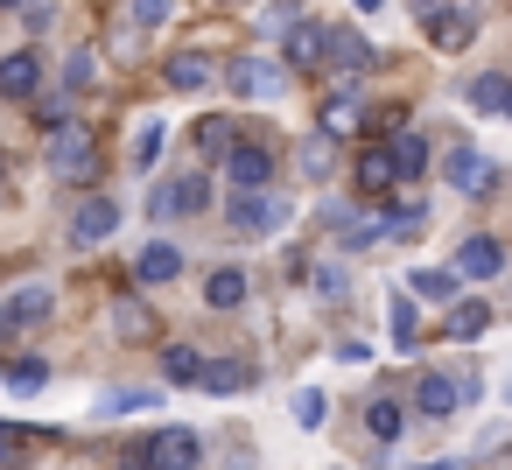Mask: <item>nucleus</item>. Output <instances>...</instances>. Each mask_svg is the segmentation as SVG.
<instances>
[{
  "instance_id": "1",
  "label": "nucleus",
  "mask_w": 512,
  "mask_h": 470,
  "mask_svg": "<svg viewBox=\"0 0 512 470\" xmlns=\"http://www.w3.org/2000/svg\"><path fill=\"white\" fill-rule=\"evenodd\" d=\"M50 169H57V183H71V190H92V183H99V141H92L85 120H64V127L50 134Z\"/></svg>"
},
{
  "instance_id": "2",
  "label": "nucleus",
  "mask_w": 512,
  "mask_h": 470,
  "mask_svg": "<svg viewBox=\"0 0 512 470\" xmlns=\"http://www.w3.org/2000/svg\"><path fill=\"white\" fill-rule=\"evenodd\" d=\"M225 218H232V232L267 239V232H281V225L295 218V197H288V190H253V197H232Z\"/></svg>"
},
{
  "instance_id": "3",
  "label": "nucleus",
  "mask_w": 512,
  "mask_h": 470,
  "mask_svg": "<svg viewBox=\"0 0 512 470\" xmlns=\"http://www.w3.org/2000/svg\"><path fill=\"white\" fill-rule=\"evenodd\" d=\"M225 85H232V99H281L288 92V64H274V57H253V50H239L232 64H225Z\"/></svg>"
},
{
  "instance_id": "4",
  "label": "nucleus",
  "mask_w": 512,
  "mask_h": 470,
  "mask_svg": "<svg viewBox=\"0 0 512 470\" xmlns=\"http://www.w3.org/2000/svg\"><path fill=\"white\" fill-rule=\"evenodd\" d=\"M225 183H232V197L267 190V183H274V148H267V141H239V148L225 155Z\"/></svg>"
},
{
  "instance_id": "5",
  "label": "nucleus",
  "mask_w": 512,
  "mask_h": 470,
  "mask_svg": "<svg viewBox=\"0 0 512 470\" xmlns=\"http://www.w3.org/2000/svg\"><path fill=\"white\" fill-rule=\"evenodd\" d=\"M442 176H449V190H456V197H491V190H498V169H491L470 141H456V148L442 155Z\"/></svg>"
},
{
  "instance_id": "6",
  "label": "nucleus",
  "mask_w": 512,
  "mask_h": 470,
  "mask_svg": "<svg viewBox=\"0 0 512 470\" xmlns=\"http://www.w3.org/2000/svg\"><path fill=\"white\" fill-rule=\"evenodd\" d=\"M225 78V57L218 50H176L169 64H162V85L169 92H204V85H218Z\"/></svg>"
},
{
  "instance_id": "7",
  "label": "nucleus",
  "mask_w": 512,
  "mask_h": 470,
  "mask_svg": "<svg viewBox=\"0 0 512 470\" xmlns=\"http://www.w3.org/2000/svg\"><path fill=\"white\" fill-rule=\"evenodd\" d=\"M498 274H505V246L491 232H470L456 246V281H498Z\"/></svg>"
},
{
  "instance_id": "8",
  "label": "nucleus",
  "mask_w": 512,
  "mask_h": 470,
  "mask_svg": "<svg viewBox=\"0 0 512 470\" xmlns=\"http://www.w3.org/2000/svg\"><path fill=\"white\" fill-rule=\"evenodd\" d=\"M204 463V442L190 435V428H162V435H148V470H197Z\"/></svg>"
},
{
  "instance_id": "9",
  "label": "nucleus",
  "mask_w": 512,
  "mask_h": 470,
  "mask_svg": "<svg viewBox=\"0 0 512 470\" xmlns=\"http://www.w3.org/2000/svg\"><path fill=\"white\" fill-rule=\"evenodd\" d=\"M43 92V57L36 50H15V57H0V99H15V106H36Z\"/></svg>"
},
{
  "instance_id": "10",
  "label": "nucleus",
  "mask_w": 512,
  "mask_h": 470,
  "mask_svg": "<svg viewBox=\"0 0 512 470\" xmlns=\"http://www.w3.org/2000/svg\"><path fill=\"white\" fill-rule=\"evenodd\" d=\"M120 232V204L113 197H85L78 211H71V246H99V239H113Z\"/></svg>"
},
{
  "instance_id": "11",
  "label": "nucleus",
  "mask_w": 512,
  "mask_h": 470,
  "mask_svg": "<svg viewBox=\"0 0 512 470\" xmlns=\"http://www.w3.org/2000/svg\"><path fill=\"white\" fill-rule=\"evenodd\" d=\"M50 316H57V295H50V288H22V295L0 302V337H8V330H29V323H50Z\"/></svg>"
},
{
  "instance_id": "12",
  "label": "nucleus",
  "mask_w": 512,
  "mask_h": 470,
  "mask_svg": "<svg viewBox=\"0 0 512 470\" xmlns=\"http://www.w3.org/2000/svg\"><path fill=\"white\" fill-rule=\"evenodd\" d=\"M197 211H211V183H204V176H176V183L155 197V218H197Z\"/></svg>"
},
{
  "instance_id": "13",
  "label": "nucleus",
  "mask_w": 512,
  "mask_h": 470,
  "mask_svg": "<svg viewBox=\"0 0 512 470\" xmlns=\"http://www.w3.org/2000/svg\"><path fill=\"white\" fill-rule=\"evenodd\" d=\"M456 400H463V386H456L449 372H421V379H414V414L449 421V414H456Z\"/></svg>"
},
{
  "instance_id": "14",
  "label": "nucleus",
  "mask_w": 512,
  "mask_h": 470,
  "mask_svg": "<svg viewBox=\"0 0 512 470\" xmlns=\"http://www.w3.org/2000/svg\"><path fill=\"white\" fill-rule=\"evenodd\" d=\"M351 183H358L365 197H386V190H400V169H393V148H365V155L351 162Z\"/></svg>"
},
{
  "instance_id": "15",
  "label": "nucleus",
  "mask_w": 512,
  "mask_h": 470,
  "mask_svg": "<svg viewBox=\"0 0 512 470\" xmlns=\"http://www.w3.org/2000/svg\"><path fill=\"white\" fill-rule=\"evenodd\" d=\"M106 330H113L120 344H148V337H155V309L134 302V295H120V302L106 309Z\"/></svg>"
},
{
  "instance_id": "16",
  "label": "nucleus",
  "mask_w": 512,
  "mask_h": 470,
  "mask_svg": "<svg viewBox=\"0 0 512 470\" xmlns=\"http://www.w3.org/2000/svg\"><path fill=\"white\" fill-rule=\"evenodd\" d=\"M330 57V29L323 22H295L288 29V71H316Z\"/></svg>"
},
{
  "instance_id": "17",
  "label": "nucleus",
  "mask_w": 512,
  "mask_h": 470,
  "mask_svg": "<svg viewBox=\"0 0 512 470\" xmlns=\"http://www.w3.org/2000/svg\"><path fill=\"white\" fill-rule=\"evenodd\" d=\"M176 274H183V246H169V239L141 246V260H134V281H141V288H162V281H176Z\"/></svg>"
},
{
  "instance_id": "18",
  "label": "nucleus",
  "mask_w": 512,
  "mask_h": 470,
  "mask_svg": "<svg viewBox=\"0 0 512 470\" xmlns=\"http://www.w3.org/2000/svg\"><path fill=\"white\" fill-rule=\"evenodd\" d=\"M204 365H211V358H204L197 344H162V379H169V386H204Z\"/></svg>"
},
{
  "instance_id": "19",
  "label": "nucleus",
  "mask_w": 512,
  "mask_h": 470,
  "mask_svg": "<svg viewBox=\"0 0 512 470\" xmlns=\"http://www.w3.org/2000/svg\"><path fill=\"white\" fill-rule=\"evenodd\" d=\"M491 330V302H456L449 309V344H477Z\"/></svg>"
},
{
  "instance_id": "20",
  "label": "nucleus",
  "mask_w": 512,
  "mask_h": 470,
  "mask_svg": "<svg viewBox=\"0 0 512 470\" xmlns=\"http://www.w3.org/2000/svg\"><path fill=\"white\" fill-rule=\"evenodd\" d=\"M330 64H337V71H365V64H372V43H365L358 29H330Z\"/></svg>"
},
{
  "instance_id": "21",
  "label": "nucleus",
  "mask_w": 512,
  "mask_h": 470,
  "mask_svg": "<svg viewBox=\"0 0 512 470\" xmlns=\"http://www.w3.org/2000/svg\"><path fill=\"white\" fill-rule=\"evenodd\" d=\"M435 50H470L477 43V15H435Z\"/></svg>"
},
{
  "instance_id": "22",
  "label": "nucleus",
  "mask_w": 512,
  "mask_h": 470,
  "mask_svg": "<svg viewBox=\"0 0 512 470\" xmlns=\"http://www.w3.org/2000/svg\"><path fill=\"white\" fill-rule=\"evenodd\" d=\"M239 134H246V127H232L225 113L197 120V148H204V155H232V148H239Z\"/></svg>"
},
{
  "instance_id": "23",
  "label": "nucleus",
  "mask_w": 512,
  "mask_h": 470,
  "mask_svg": "<svg viewBox=\"0 0 512 470\" xmlns=\"http://www.w3.org/2000/svg\"><path fill=\"white\" fill-rule=\"evenodd\" d=\"M204 302H211V309H239V302H246V274H239V267H218V274L204 281Z\"/></svg>"
},
{
  "instance_id": "24",
  "label": "nucleus",
  "mask_w": 512,
  "mask_h": 470,
  "mask_svg": "<svg viewBox=\"0 0 512 470\" xmlns=\"http://www.w3.org/2000/svg\"><path fill=\"white\" fill-rule=\"evenodd\" d=\"M365 428H372V435H379V442H393V435H400V428H407V407H400V400H393V393H379V400H372V407H365Z\"/></svg>"
},
{
  "instance_id": "25",
  "label": "nucleus",
  "mask_w": 512,
  "mask_h": 470,
  "mask_svg": "<svg viewBox=\"0 0 512 470\" xmlns=\"http://www.w3.org/2000/svg\"><path fill=\"white\" fill-rule=\"evenodd\" d=\"M393 169H400V183H414L428 169V141L421 134H393Z\"/></svg>"
},
{
  "instance_id": "26",
  "label": "nucleus",
  "mask_w": 512,
  "mask_h": 470,
  "mask_svg": "<svg viewBox=\"0 0 512 470\" xmlns=\"http://www.w3.org/2000/svg\"><path fill=\"white\" fill-rule=\"evenodd\" d=\"M386 330H393V344H400V351H407V344H414V337H421V309H414V302H407V295H393V309H386Z\"/></svg>"
},
{
  "instance_id": "27",
  "label": "nucleus",
  "mask_w": 512,
  "mask_h": 470,
  "mask_svg": "<svg viewBox=\"0 0 512 470\" xmlns=\"http://www.w3.org/2000/svg\"><path fill=\"white\" fill-rule=\"evenodd\" d=\"M253 386V372L246 365H225V358H211L204 365V393H246Z\"/></svg>"
},
{
  "instance_id": "28",
  "label": "nucleus",
  "mask_w": 512,
  "mask_h": 470,
  "mask_svg": "<svg viewBox=\"0 0 512 470\" xmlns=\"http://www.w3.org/2000/svg\"><path fill=\"white\" fill-rule=\"evenodd\" d=\"M470 106H477V113H505V71L470 78Z\"/></svg>"
},
{
  "instance_id": "29",
  "label": "nucleus",
  "mask_w": 512,
  "mask_h": 470,
  "mask_svg": "<svg viewBox=\"0 0 512 470\" xmlns=\"http://www.w3.org/2000/svg\"><path fill=\"white\" fill-rule=\"evenodd\" d=\"M330 169H337V141L330 134H309L302 141V176H330Z\"/></svg>"
},
{
  "instance_id": "30",
  "label": "nucleus",
  "mask_w": 512,
  "mask_h": 470,
  "mask_svg": "<svg viewBox=\"0 0 512 470\" xmlns=\"http://www.w3.org/2000/svg\"><path fill=\"white\" fill-rule=\"evenodd\" d=\"M407 288L442 302V295H456V267H421V274H407Z\"/></svg>"
},
{
  "instance_id": "31",
  "label": "nucleus",
  "mask_w": 512,
  "mask_h": 470,
  "mask_svg": "<svg viewBox=\"0 0 512 470\" xmlns=\"http://www.w3.org/2000/svg\"><path fill=\"white\" fill-rule=\"evenodd\" d=\"M43 379H50V365H0V386H15V393H43Z\"/></svg>"
},
{
  "instance_id": "32",
  "label": "nucleus",
  "mask_w": 512,
  "mask_h": 470,
  "mask_svg": "<svg viewBox=\"0 0 512 470\" xmlns=\"http://www.w3.org/2000/svg\"><path fill=\"white\" fill-rule=\"evenodd\" d=\"M169 15H176V0H127V22L134 29H162Z\"/></svg>"
},
{
  "instance_id": "33",
  "label": "nucleus",
  "mask_w": 512,
  "mask_h": 470,
  "mask_svg": "<svg viewBox=\"0 0 512 470\" xmlns=\"http://www.w3.org/2000/svg\"><path fill=\"white\" fill-rule=\"evenodd\" d=\"M36 120H43V127L57 134V127L71 120V99H64V92H36Z\"/></svg>"
},
{
  "instance_id": "34",
  "label": "nucleus",
  "mask_w": 512,
  "mask_h": 470,
  "mask_svg": "<svg viewBox=\"0 0 512 470\" xmlns=\"http://www.w3.org/2000/svg\"><path fill=\"white\" fill-rule=\"evenodd\" d=\"M295 421H302V428L316 435V428L330 421V400H323V393H295Z\"/></svg>"
},
{
  "instance_id": "35",
  "label": "nucleus",
  "mask_w": 512,
  "mask_h": 470,
  "mask_svg": "<svg viewBox=\"0 0 512 470\" xmlns=\"http://www.w3.org/2000/svg\"><path fill=\"white\" fill-rule=\"evenodd\" d=\"M351 120H358V106H351V99H330V106H323V134H330V141H344V127H351Z\"/></svg>"
},
{
  "instance_id": "36",
  "label": "nucleus",
  "mask_w": 512,
  "mask_h": 470,
  "mask_svg": "<svg viewBox=\"0 0 512 470\" xmlns=\"http://www.w3.org/2000/svg\"><path fill=\"white\" fill-rule=\"evenodd\" d=\"M71 85H78V92L99 85V50H78V57H71Z\"/></svg>"
},
{
  "instance_id": "37",
  "label": "nucleus",
  "mask_w": 512,
  "mask_h": 470,
  "mask_svg": "<svg viewBox=\"0 0 512 470\" xmlns=\"http://www.w3.org/2000/svg\"><path fill=\"white\" fill-rule=\"evenodd\" d=\"M155 155H162V127H155V120H148V127H141V134H134V169H148V162H155Z\"/></svg>"
},
{
  "instance_id": "38",
  "label": "nucleus",
  "mask_w": 512,
  "mask_h": 470,
  "mask_svg": "<svg viewBox=\"0 0 512 470\" xmlns=\"http://www.w3.org/2000/svg\"><path fill=\"white\" fill-rule=\"evenodd\" d=\"M120 407H127V414H134V407H155V393H148V386H120V393H106V414H120Z\"/></svg>"
},
{
  "instance_id": "39",
  "label": "nucleus",
  "mask_w": 512,
  "mask_h": 470,
  "mask_svg": "<svg viewBox=\"0 0 512 470\" xmlns=\"http://www.w3.org/2000/svg\"><path fill=\"white\" fill-rule=\"evenodd\" d=\"M120 470H148V435H141V442H127V449H120Z\"/></svg>"
},
{
  "instance_id": "40",
  "label": "nucleus",
  "mask_w": 512,
  "mask_h": 470,
  "mask_svg": "<svg viewBox=\"0 0 512 470\" xmlns=\"http://www.w3.org/2000/svg\"><path fill=\"white\" fill-rule=\"evenodd\" d=\"M15 449H22V435H15V428H0V463H8Z\"/></svg>"
},
{
  "instance_id": "41",
  "label": "nucleus",
  "mask_w": 512,
  "mask_h": 470,
  "mask_svg": "<svg viewBox=\"0 0 512 470\" xmlns=\"http://www.w3.org/2000/svg\"><path fill=\"white\" fill-rule=\"evenodd\" d=\"M421 470H456V463H449V456H435V463H421Z\"/></svg>"
},
{
  "instance_id": "42",
  "label": "nucleus",
  "mask_w": 512,
  "mask_h": 470,
  "mask_svg": "<svg viewBox=\"0 0 512 470\" xmlns=\"http://www.w3.org/2000/svg\"><path fill=\"white\" fill-rule=\"evenodd\" d=\"M505 120H512V78H505Z\"/></svg>"
},
{
  "instance_id": "43",
  "label": "nucleus",
  "mask_w": 512,
  "mask_h": 470,
  "mask_svg": "<svg viewBox=\"0 0 512 470\" xmlns=\"http://www.w3.org/2000/svg\"><path fill=\"white\" fill-rule=\"evenodd\" d=\"M372 8H379V0H358V15H372Z\"/></svg>"
},
{
  "instance_id": "44",
  "label": "nucleus",
  "mask_w": 512,
  "mask_h": 470,
  "mask_svg": "<svg viewBox=\"0 0 512 470\" xmlns=\"http://www.w3.org/2000/svg\"><path fill=\"white\" fill-rule=\"evenodd\" d=\"M0 176H8V155H0Z\"/></svg>"
},
{
  "instance_id": "45",
  "label": "nucleus",
  "mask_w": 512,
  "mask_h": 470,
  "mask_svg": "<svg viewBox=\"0 0 512 470\" xmlns=\"http://www.w3.org/2000/svg\"><path fill=\"white\" fill-rule=\"evenodd\" d=\"M0 8H15V0H0Z\"/></svg>"
},
{
  "instance_id": "46",
  "label": "nucleus",
  "mask_w": 512,
  "mask_h": 470,
  "mask_svg": "<svg viewBox=\"0 0 512 470\" xmlns=\"http://www.w3.org/2000/svg\"><path fill=\"white\" fill-rule=\"evenodd\" d=\"M211 8H225V0H211Z\"/></svg>"
}]
</instances>
